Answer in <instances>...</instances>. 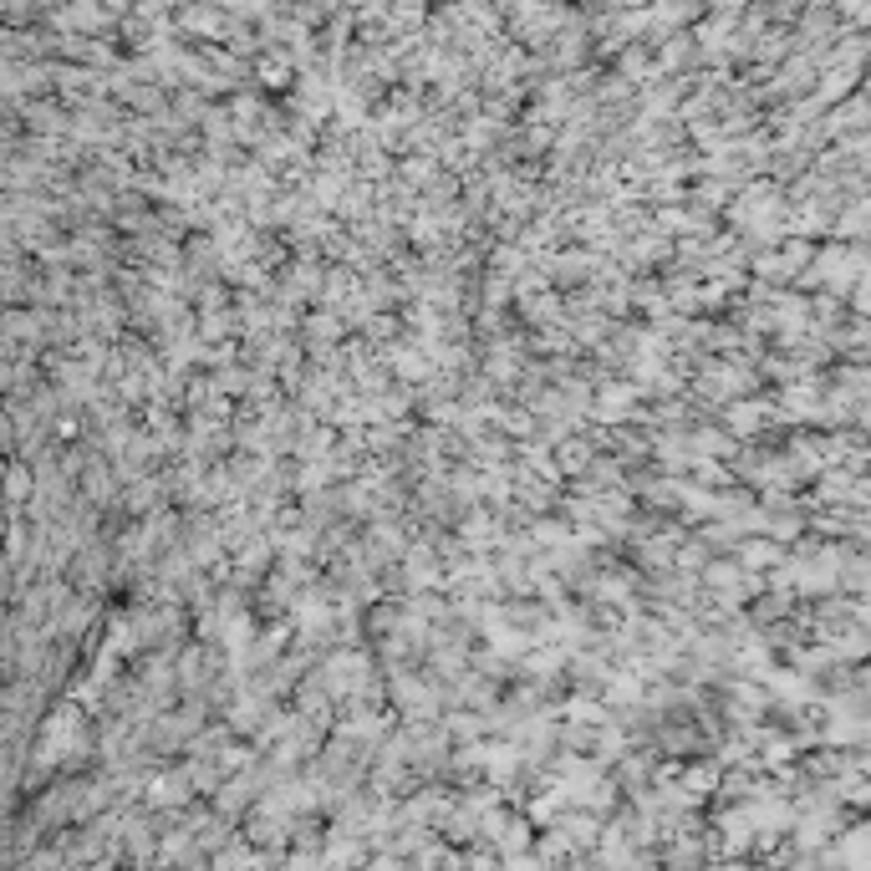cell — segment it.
Here are the masks:
<instances>
[{"label": "cell", "instance_id": "obj_3", "mask_svg": "<svg viewBox=\"0 0 871 871\" xmlns=\"http://www.w3.org/2000/svg\"><path fill=\"white\" fill-rule=\"evenodd\" d=\"M179 31L184 36H204V41H230V11H214V6H189L179 11Z\"/></svg>", "mask_w": 871, "mask_h": 871}, {"label": "cell", "instance_id": "obj_6", "mask_svg": "<svg viewBox=\"0 0 871 871\" xmlns=\"http://www.w3.org/2000/svg\"><path fill=\"white\" fill-rule=\"evenodd\" d=\"M362 331H368V342H393L397 347V321L387 317V311H383V317H372Z\"/></svg>", "mask_w": 871, "mask_h": 871}, {"label": "cell", "instance_id": "obj_5", "mask_svg": "<svg viewBox=\"0 0 871 871\" xmlns=\"http://www.w3.org/2000/svg\"><path fill=\"white\" fill-rule=\"evenodd\" d=\"M184 795H189V785L179 775H163V779H153V785H148V800H163V806H179Z\"/></svg>", "mask_w": 871, "mask_h": 871}, {"label": "cell", "instance_id": "obj_4", "mask_svg": "<svg viewBox=\"0 0 871 871\" xmlns=\"http://www.w3.org/2000/svg\"><path fill=\"white\" fill-rule=\"evenodd\" d=\"M617 255L627 270H652L658 261H668V235H662V230H642V235H633Z\"/></svg>", "mask_w": 871, "mask_h": 871}, {"label": "cell", "instance_id": "obj_1", "mask_svg": "<svg viewBox=\"0 0 871 871\" xmlns=\"http://www.w3.org/2000/svg\"><path fill=\"white\" fill-rule=\"evenodd\" d=\"M93 627H97V596L72 586V596H66L62 607H56V617H52V637H56V642L77 647L82 637L93 633Z\"/></svg>", "mask_w": 871, "mask_h": 871}, {"label": "cell", "instance_id": "obj_2", "mask_svg": "<svg viewBox=\"0 0 871 871\" xmlns=\"http://www.w3.org/2000/svg\"><path fill=\"white\" fill-rule=\"evenodd\" d=\"M383 357H387V368H393L397 387H428L438 378V362L423 352L418 342H397V347H387Z\"/></svg>", "mask_w": 871, "mask_h": 871}]
</instances>
